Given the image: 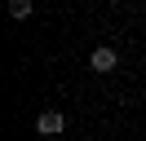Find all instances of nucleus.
Returning <instances> with one entry per match:
<instances>
[{"mask_svg": "<svg viewBox=\"0 0 146 141\" xmlns=\"http://www.w3.org/2000/svg\"><path fill=\"white\" fill-rule=\"evenodd\" d=\"M115 62H119V53H115V49H106V44L89 53V66L98 70V75H106V70H115Z\"/></svg>", "mask_w": 146, "mask_h": 141, "instance_id": "obj_1", "label": "nucleus"}, {"mask_svg": "<svg viewBox=\"0 0 146 141\" xmlns=\"http://www.w3.org/2000/svg\"><path fill=\"white\" fill-rule=\"evenodd\" d=\"M9 13H13V18H31V0H13Z\"/></svg>", "mask_w": 146, "mask_h": 141, "instance_id": "obj_3", "label": "nucleus"}, {"mask_svg": "<svg viewBox=\"0 0 146 141\" xmlns=\"http://www.w3.org/2000/svg\"><path fill=\"white\" fill-rule=\"evenodd\" d=\"M36 128L44 132V137H53V132H62V128H66V115H62V110H44V115L36 119Z\"/></svg>", "mask_w": 146, "mask_h": 141, "instance_id": "obj_2", "label": "nucleus"}]
</instances>
